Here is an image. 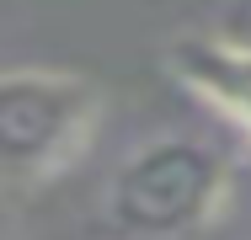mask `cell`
<instances>
[{
    "label": "cell",
    "instance_id": "obj_1",
    "mask_svg": "<svg viewBox=\"0 0 251 240\" xmlns=\"http://www.w3.org/2000/svg\"><path fill=\"white\" fill-rule=\"evenodd\" d=\"M101 118L97 80L49 64H16L0 80V160L16 192L59 176Z\"/></svg>",
    "mask_w": 251,
    "mask_h": 240
},
{
    "label": "cell",
    "instance_id": "obj_3",
    "mask_svg": "<svg viewBox=\"0 0 251 240\" xmlns=\"http://www.w3.org/2000/svg\"><path fill=\"white\" fill-rule=\"evenodd\" d=\"M166 70L251 139V43L219 32H182L166 48Z\"/></svg>",
    "mask_w": 251,
    "mask_h": 240
},
{
    "label": "cell",
    "instance_id": "obj_2",
    "mask_svg": "<svg viewBox=\"0 0 251 240\" xmlns=\"http://www.w3.org/2000/svg\"><path fill=\"white\" fill-rule=\"evenodd\" d=\"M225 197V160L198 139H155L128 155L107 187V219L123 235L198 230Z\"/></svg>",
    "mask_w": 251,
    "mask_h": 240
}]
</instances>
